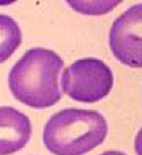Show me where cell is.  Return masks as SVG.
<instances>
[{
	"instance_id": "1",
	"label": "cell",
	"mask_w": 142,
	"mask_h": 155,
	"mask_svg": "<svg viewBox=\"0 0 142 155\" xmlns=\"http://www.w3.org/2000/svg\"><path fill=\"white\" fill-rule=\"evenodd\" d=\"M63 60L54 51L31 48L16 62L8 75L12 96L32 108L43 109L55 105L62 97L59 75Z\"/></svg>"
},
{
	"instance_id": "2",
	"label": "cell",
	"mask_w": 142,
	"mask_h": 155,
	"mask_svg": "<svg viewBox=\"0 0 142 155\" xmlns=\"http://www.w3.org/2000/svg\"><path fill=\"white\" fill-rule=\"evenodd\" d=\"M106 135L107 123L102 114L69 108L47 120L43 143L54 155H84L103 144Z\"/></svg>"
},
{
	"instance_id": "3",
	"label": "cell",
	"mask_w": 142,
	"mask_h": 155,
	"mask_svg": "<svg viewBox=\"0 0 142 155\" xmlns=\"http://www.w3.org/2000/svg\"><path fill=\"white\" fill-rule=\"evenodd\" d=\"M113 73L102 60L86 58L77 60L62 74V88L67 96L79 102L92 104L111 92Z\"/></svg>"
},
{
	"instance_id": "4",
	"label": "cell",
	"mask_w": 142,
	"mask_h": 155,
	"mask_svg": "<svg viewBox=\"0 0 142 155\" xmlns=\"http://www.w3.org/2000/svg\"><path fill=\"white\" fill-rule=\"evenodd\" d=\"M109 46L124 65L142 69V4L130 7L114 20Z\"/></svg>"
},
{
	"instance_id": "5",
	"label": "cell",
	"mask_w": 142,
	"mask_h": 155,
	"mask_svg": "<svg viewBox=\"0 0 142 155\" xmlns=\"http://www.w3.org/2000/svg\"><path fill=\"white\" fill-rule=\"evenodd\" d=\"M0 154L9 155L28 143L32 135L31 120L26 115L12 107L0 109Z\"/></svg>"
},
{
	"instance_id": "6",
	"label": "cell",
	"mask_w": 142,
	"mask_h": 155,
	"mask_svg": "<svg viewBox=\"0 0 142 155\" xmlns=\"http://www.w3.org/2000/svg\"><path fill=\"white\" fill-rule=\"evenodd\" d=\"M1 26V62H5L19 46L22 42V34L18 25L9 16L1 14L0 16Z\"/></svg>"
},
{
	"instance_id": "7",
	"label": "cell",
	"mask_w": 142,
	"mask_h": 155,
	"mask_svg": "<svg viewBox=\"0 0 142 155\" xmlns=\"http://www.w3.org/2000/svg\"><path fill=\"white\" fill-rule=\"evenodd\" d=\"M70 8L85 16H103L115 9L123 0H65Z\"/></svg>"
},
{
	"instance_id": "8",
	"label": "cell",
	"mask_w": 142,
	"mask_h": 155,
	"mask_svg": "<svg viewBox=\"0 0 142 155\" xmlns=\"http://www.w3.org/2000/svg\"><path fill=\"white\" fill-rule=\"evenodd\" d=\"M134 150L137 155H142V127L138 132L134 140Z\"/></svg>"
},
{
	"instance_id": "9",
	"label": "cell",
	"mask_w": 142,
	"mask_h": 155,
	"mask_svg": "<svg viewBox=\"0 0 142 155\" xmlns=\"http://www.w3.org/2000/svg\"><path fill=\"white\" fill-rule=\"evenodd\" d=\"M99 155H126V154L119 151H107V152H104V153H102Z\"/></svg>"
},
{
	"instance_id": "10",
	"label": "cell",
	"mask_w": 142,
	"mask_h": 155,
	"mask_svg": "<svg viewBox=\"0 0 142 155\" xmlns=\"http://www.w3.org/2000/svg\"><path fill=\"white\" fill-rule=\"evenodd\" d=\"M16 0H0V5L1 6H7V5L12 4V2H15Z\"/></svg>"
}]
</instances>
